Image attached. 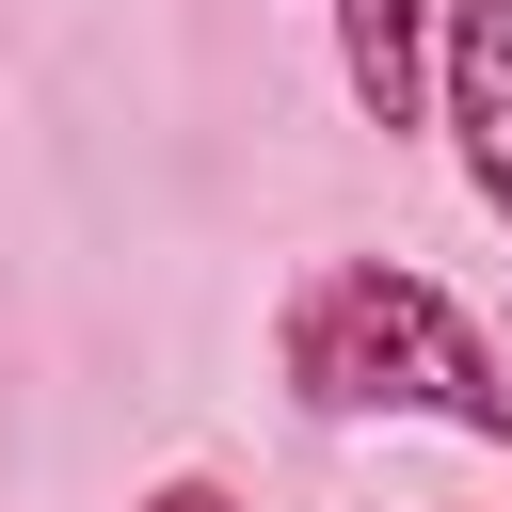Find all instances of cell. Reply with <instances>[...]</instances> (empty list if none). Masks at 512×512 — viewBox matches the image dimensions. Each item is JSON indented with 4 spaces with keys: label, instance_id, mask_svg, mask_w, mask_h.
Wrapping results in <instances>:
<instances>
[{
    "label": "cell",
    "instance_id": "cell-1",
    "mask_svg": "<svg viewBox=\"0 0 512 512\" xmlns=\"http://www.w3.org/2000/svg\"><path fill=\"white\" fill-rule=\"evenodd\" d=\"M272 368H288L304 416H448V432L512 448V368H496L480 320H464L432 272H400V256H320V272L288 288V320H272Z\"/></svg>",
    "mask_w": 512,
    "mask_h": 512
},
{
    "label": "cell",
    "instance_id": "cell-2",
    "mask_svg": "<svg viewBox=\"0 0 512 512\" xmlns=\"http://www.w3.org/2000/svg\"><path fill=\"white\" fill-rule=\"evenodd\" d=\"M432 112H448V160H464V192L512 224V0H448Z\"/></svg>",
    "mask_w": 512,
    "mask_h": 512
},
{
    "label": "cell",
    "instance_id": "cell-4",
    "mask_svg": "<svg viewBox=\"0 0 512 512\" xmlns=\"http://www.w3.org/2000/svg\"><path fill=\"white\" fill-rule=\"evenodd\" d=\"M144 512H240V480L224 464H176V480H144Z\"/></svg>",
    "mask_w": 512,
    "mask_h": 512
},
{
    "label": "cell",
    "instance_id": "cell-3",
    "mask_svg": "<svg viewBox=\"0 0 512 512\" xmlns=\"http://www.w3.org/2000/svg\"><path fill=\"white\" fill-rule=\"evenodd\" d=\"M432 48H448V0H336V80H352L368 128L432 112Z\"/></svg>",
    "mask_w": 512,
    "mask_h": 512
}]
</instances>
